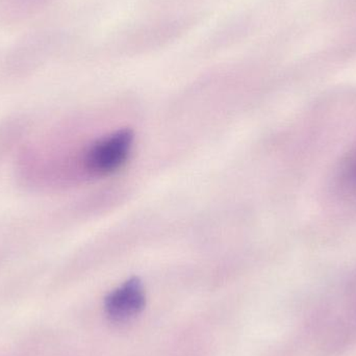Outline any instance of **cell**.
<instances>
[{
	"label": "cell",
	"mask_w": 356,
	"mask_h": 356,
	"mask_svg": "<svg viewBox=\"0 0 356 356\" xmlns=\"http://www.w3.org/2000/svg\"><path fill=\"white\" fill-rule=\"evenodd\" d=\"M133 143L134 134L129 129H121L98 140L86 152V169L96 175L115 172L127 163Z\"/></svg>",
	"instance_id": "obj_1"
},
{
	"label": "cell",
	"mask_w": 356,
	"mask_h": 356,
	"mask_svg": "<svg viewBox=\"0 0 356 356\" xmlns=\"http://www.w3.org/2000/svg\"><path fill=\"white\" fill-rule=\"evenodd\" d=\"M145 291L139 278L134 277L113 291L104 301L111 321L124 323L139 315L145 307Z\"/></svg>",
	"instance_id": "obj_2"
},
{
	"label": "cell",
	"mask_w": 356,
	"mask_h": 356,
	"mask_svg": "<svg viewBox=\"0 0 356 356\" xmlns=\"http://www.w3.org/2000/svg\"><path fill=\"white\" fill-rule=\"evenodd\" d=\"M347 178L351 184L356 186V158L353 159V162L349 164L348 168H347Z\"/></svg>",
	"instance_id": "obj_3"
}]
</instances>
